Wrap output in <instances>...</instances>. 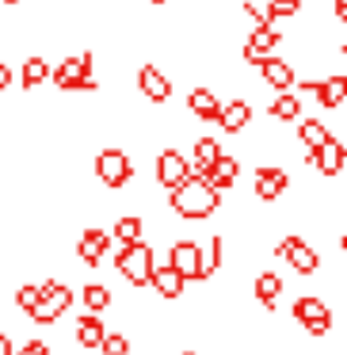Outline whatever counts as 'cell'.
I'll use <instances>...</instances> for the list:
<instances>
[{"mask_svg": "<svg viewBox=\"0 0 347 355\" xmlns=\"http://www.w3.org/2000/svg\"><path fill=\"white\" fill-rule=\"evenodd\" d=\"M168 207H172V214L184 218V222H206V218H214L217 207H222V191H210L206 184L191 180V184L176 187V191L168 195Z\"/></svg>", "mask_w": 347, "mask_h": 355, "instance_id": "obj_1", "label": "cell"}, {"mask_svg": "<svg viewBox=\"0 0 347 355\" xmlns=\"http://www.w3.org/2000/svg\"><path fill=\"white\" fill-rule=\"evenodd\" d=\"M153 268H157V256H153V245H149V241H141V245H123L115 252V271L130 286H149L153 283Z\"/></svg>", "mask_w": 347, "mask_h": 355, "instance_id": "obj_2", "label": "cell"}, {"mask_svg": "<svg viewBox=\"0 0 347 355\" xmlns=\"http://www.w3.org/2000/svg\"><path fill=\"white\" fill-rule=\"evenodd\" d=\"M73 286L62 283V279H42V302L35 306L31 321L35 324H57L62 321V313H69L73 309Z\"/></svg>", "mask_w": 347, "mask_h": 355, "instance_id": "obj_3", "label": "cell"}, {"mask_svg": "<svg viewBox=\"0 0 347 355\" xmlns=\"http://www.w3.org/2000/svg\"><path fill=\"white\" fill-rule=\"evenodd\" d=\"M96 180H100L107 191H123V187L134 180V161H130V153H126V149H118V146L96 153Z\"/></svg>", "mask_w": 347, "mask_h": 355, "instance_id": "obj_4", "label": "cell"}, {"mask_svg": "<svg viewBox=\"0 0 347 355\" xmlns=\"http://www.w3.org/2000/svg\"><path fill=\"white\" fill-rule=\"evenodd\" d=\"M54 85L62 92H96V80H92V54L80 50V54H69L62 65L54 69Z\"/></svg>", "mask_w": 347, "mask_h": 355, "instance_id": "obj_5", "label": "cell"}, {"mask_svg": "<svg viewBox=\"0 0 347 355\" xmlns=\"http://www.w3.org/2000/svg\"><path fill=\"white\" fill-rule=\"evenodd\" d=\"M294 321H298L313 340H321V336H328V332H332V324H336V313L328 309V302H324V298H317V294H305V298L294 302Z\"/></svg>", "mask_w": 347, "mask_h": 355, "instance_id": "obj_6", "label": "cell"}, {"mask_svg": "<svg viewBox=\"0 0 347 355\" xmlns=\"http://www.w3.org/2000/svg\"><path fill=\"white\" fill-rule=\"evenodd\" d=\"M153 172H157V184L164 187V191H176V187H184V184H191V161H187L179 149H161L157 153V164H153Z\"/></svg>", "mask_w": 347, "mask_h": 355, "instance_id": "obj_7", "label": "cell"}, {"mask_svg": "<svg viewBox=\"0 0 347 355\" xmlns=\"http://www.w3.org/2000/svg\"><path fill=\"white\" fill-rule=\"evenodd\" d=\"M168 263L184 275V283H202V245L199 241H172Z\"/></svg>", "mask_w": 347, "mask_h": 355, "instance_id": "obj_8", "label": "cell"}, {"mask_svg": "<svg viewBox=\"0 0 347 355\" xmlns=\"http://www.w3.org/2000/svg\"><path fill=\"white\" fill-rule=\"evenodd\" d=\"M107 252H111V233L100 230V225H88L77 237V260L84 263V268H100V263L107 260Z\"/></svg>", "mask_w": 347, "mask_h": 355, "instance_id": "obj_9", "label": "cell"}, {"mask_svg": "<svg viewBox=\"0 0 347 355\" xmlns=\"http://www.w3.org/2000/svg\"><path fill=\"white\" fill-rule=\"evenodd\" d=\"M256 199L260 202H275L286 195V187H290V176H286V168H278V164H263V168H256Z\"/></svg>", "mask_w": 347, "mask_h": 355, "instance_id": "obj_10", "label": "cell"}, {"mask_svg": "<svg viewBox=\"0 0 347 355\" xmlns=\"http://www.w3.org/2000/svg\"><path fill=\"white\" fill-rule=\"evenodd\" d=\"M278 42H283V35H278L271 24L256 27V31L248 35V42H244V62L263 65L267 58H275V46H278Z\"/></svg>", "mask_w": 347, "mask_h": 355, "instance_id": "obj_11", "label": "cell"}, {"mask_svg": "<svg viewBox=\"0 0 347 355\" xmlns=\"http://www.w3.org/2000/svg\"><path fill=\"white\" fill-rule=\"evenodd\" d=\"M73 340H77L84 352H100L103 340H107V324H103L100 313H80L73 321Z\"/></svg>", "mask_w": 347, "mask_h": 355, "instance_id": "obj_12", "label": "cell"}, {"mask_svg": "<svg viewBox=\"0 0 347 355\" xmlns=\"http://www.w3.org/2000/svg\"><path fill=\"white\" fill-rule=\"evenodd\" d=\"M313 168L321 172V176H339V172L347 168V146L339 138H328L313 153Z\"/></svg>", "mask_w": 347, "mask_h": 355, "instance_id": "obj_13", "label": "cell"}, {"mask_svg": "<svg viewBox=\"0 0 347 355\" xmlns=\"http://www.w3.org/2000/svg\"><path fill=\"white\" fill-rule=\"evenodd\" d=\"M153 294L157 298H164V302H176V298H184V275H179L176 268H172V263H157L153 268Z\"/></svg>", "mask_w": 347, "mask_h": 355, "instance_id": "obj_14", "label": "cell"}, {"mask_svg": "<svg viewBox=\"0 0 347 355\" xmlns=\"http://www.w3.org/2000/svg\"><path fill=\"white\" fill-rule=\"evenodd\" d=\"M138 88H141V96L153 100V103H168V96H172V80L164 77L157 65H141L138 69Z\"/></svg>", "mask_w": 347, "mask_h": 355, "instance_id": "obj_15", "label": "cell"}, {"mask_svg": "<svg viewBox=\"0 0 347 355\" xmlns=\"http://www.w3.org/2000/svg\"><path fill=\"white\" fill-rule=\"evenodd\" d=\"M187 111L202 123H217L222 119V100L214 96V88H191L187 92Z\"/></svg>", "mask_w": 347, "mask_h": 355, "instance_id": "obj_16", "label": "cell"}, {"mask_svg": "<svg viewBox=\"0 0 347 355\" xmlns=\"http://www.w3.org/2000/svg\"><path fill=\"white\" fill-rule=\"evenodd\" d=\"M252 294H256V302H260L267 313H275L278 298H283V275H278V271H260L256 283H252Z\"/></svg>", "mask_w": 347, "mask_h": 355, "instance_id": "obj_17", "label": "cell"}, {"mask_svg": "<svg viewBox=\"0 0 347 355\" xmlns=\"http://www.w3.org/2000/svg\"><path fill=\"white\" fill-rule=\"evenodd\" d=\"M248 123H252V103H248V100L222 103V119H217V126H222L225 134H240Z\"/></svg>", "mask_w": 347, "mask_h": 355, "instance_id": "obj_18", "label": "cell"}, {"mask_svg": "<svg viewBox=\"0 0 347 355\" xmlns=\"http://www.w3.org/2000/svg\"><path fill=\"white\" fill-rule=\"evenodd\" d=\"M260 77H263V85H271L275 92H286V88L294 85V69H290V62H283V58H267V62L260 65Z\"/></svg>", "mask_w": 347, "mask_h": 355, "instance_id": "obj_19", "label": "cell"}, {"mask_svg": "<svg viewBox=\"0 0 347 355\" xmlns=\"http://www.w3.org/2000/svg\"><path fill=\"white\" fill-rule=\"evenodd\" d=\"M317 100H321V107H339V103L347 100V77H339V73H332V77L317 80Z\"/></svg>", "mask_w": 347, "mask_h": 355, "instance_id": "obj_20", "label": "cell"}, {"mask_svg": "<svg viewBox=\"0 0 347 355\" xmlns=\"http://www.w3.org/2000/svg\"><path fill=\"white\" fill-rule=\"evenodd\" d=\"M80 302H84L88 313H100L103 317L111 309V302H115V294H111L107 283H84V286H80Z\"/></svg>", "mask_w": 347, "mask_h": 355, "instance_id": "obj_21", "label": "cell"}, {"mask_svg": "<svg viewBox=\"0 0 347 355\" xmlns=\"http://www.w3.org/2000/svg\"><path fill=\"white\" fill-rule=\"evenodd\" d=\"M328 138H332V134H328V126H324L321 119H301V123H298V141L305 146V153H317Z\"/></svg>", "mask_w": 347, "mask_h": 355, "instance_id": "obj_22", "label": "cell"}, {"mask_svg": "<svg viewBox=\"0 0 347 355\" xmlns=\"http://www.w3.org/2000/svg\"><path fill=\"white\" fill-rule=\"evenodd\" d=\"M54 77V69H50V62L42 54H31L24 62V69H19V80H24V88H39L42 80H50Z\"/></svg>", "mask_w": 347, "mask_h": 355, "instance_id": "obj_23", "label": "cell"}, {"mask_svg": "<svg viewBox=\"0 0 347 355\" xmlns=\"http://www.w3.org/2000/svg\"><path fill=\"white\" fill-rule=\"evenodd\" d=\"M222 157H225L222 141L210 138V134H206V138L195 141V161H191V168H214V164L222 161Z\"/></svg>", "mask_w": 347, "mask_h": 355, "instance_id": "obj_24", "label": "cell"}, {"mask_svg": "<svg viewBox=\"0 0 347 355\" xmlns=\"http://www.w3.org/2000/svg\"><path fill=\"white\" fill-rule=\"evenodd\" d=\"M115 237H118V245H141L145 241V222L138 214L115 218Z\"/></svg>", "mask_w": 347, "mask_h": 355, "instance_id": "obj_25", "label": "cell"}, {"mask_svg": "<svg viewBox=\"0 0 347 355\" xmlns=\"http://www.w3.org/2000/svg\"><path fill=\"white\" fill-rule=\"evenodd\" d=\"M290 268L298 271V275H317V271H321V252H317L309 241H301L290 252Z\"/></svg>", "mask_w": 347, "mask_h": 355, "instance_id": "obj_26", "label": "cell"}, {"mask_svg": "<svg viewBox=\"0 0 347 355\" xmlns=\"http://www.w3.org/2000/svg\"><path fill=\"white\" fill-rule=\"evenodd\" d=\"M267 115L275 119V123H294V119L301 115V100H298L294 92H278L275 100H271Z\"/></svg>", "mask_w": 347, "mask_h": 355, "instance_id": "obj_27", "label": "cell"}, {"mask_svg": "<svg viewBox=\"0 0 347 355\" xmlns=\"http://www.w3.org/2000/svg\"><path fill=\"white\" fill-rule=\"evenodd\" d=\"M12 302H16V306L24 309L27 317H31V313H35V306L42 302V283H24V286L16 291V298H12Z\"/></svg>", "mask_w": 347, "mask_h": 355, "instance_id": "obj_28", "label": "cell"}, {"mask_svg": "<svg viewBox=\"0 0 347 355\" xmlns=\"http://www.w3.org/2000/svg\"><path fill=\"white\" fill-rule=\"evenodd\" d=\"M301 12V0H267V8H263V19L275 24V19H286V16H298Z\"/></svg>", "mask_w": 347, "mask_h": 355, "instance_id": "obj_29", "label": "cell"}, {"mask_svg": "<svg viewBox=\"0 0 347 355\" xmlns=\"http://www.w3.org/2000/svg\"><path fill=\"white\" fill-rule=\"evenodd\" d=\"M100 352L103 355H138V347H134V340L126 336V332H107Z\"/></svg>", "mask_w": 347, "mask_h": 355, "instance_id": "obj_30", "label": "cell"}, {"mask_svg": "<svg viewBox=\"0 0 347 355\" xmlns=\"http://www.w3.org/2000/svg\"><path fill=\"white\" fill-rule=\"evenodd\" d=\"M16 355H54V347H50L46 340H24V344L16 347Z\"/></svg>", "mask_w": 347, "mask_h": 355, "instance_id": "obj_31", "label": "cell"}, {"mask_svg": "<svg viewBox=\"0 0 347 355\" xmlns=\"http://www.w3.org/2000/svg\"><path fill=\"white\" fill-rule=\"evenodd\" d=\"M301 241H305V237H298V233H290V237H283V241H278L275 248H271V252H275L278 260H290V252H294V248L301 245Z\"/></svg>", "mask_w": 347, "mask_h": 355, "instance_id": "obj_32", "label": "cell"}, {"mask_svg": "<svg viewBox=\"0 0 347 355\" xmlns=\"http://www.w3.org/2000/svg\"><path fill=\"white\" fill-rule=\"evenodd\" d=\"M8 88H12V65L0 62V92H8Z\"/></svg>", "mask_w": 347, "mask_h": 355, "instance_id": "obj_33", "label": "cell"}, {"mask_svg": "<svg viewBox=\"0 0 347 355\" xmlns=\"http://www.w3.org/2000/svg\"><path fill=\"white\" fill-rule=\"evenodd\" d=\"M0 355H16V347H12V336H8V332H0Z\"/></svg>", "mask_w": 347, "mask_h": 355, "instance_id": "obj_34", "label": "cell"}, {"mask_svg": "<svg viewBox=\"0 0 347 355\" xmlns=\"http://www.w3.org/2000/svg\"><path fill=\"white\" fill-rule=\"evenodd\" d=\"M336 58H339V62H344V69H339V77H347V46H344V50H339V54H336Z\"/></svg>", "mask_w": 347, "mask_h": 355, "instance_id": "obj_35", "label": "cell"}, {"mask_svg": "<svg viewBox=\"0 0 347 355\" xmlns=\"http://www.w3.org/2000/svg\"><path fill=\"white\" fill-rule=\"evenodd\" d=\"M339 252H344V256H347V230H344V233H339Z\"/></svg>", "mask_w": 347, "mask_h": 355, "instance_id": "obj_36", "label": "cell"}, {"mask_svg": "<svg viewBox=\"0 0 347 355\" xmlns=\"http://www.w3.org/2000/svg\"><path fill=\"white\" fill-rule=\"evenodd\" d=\"M179 355H199V352H179Z\"/></svg>", "mask_w": 347, "mask_h": 355, "instance_id": "obj_37", "label": "cell"}, {"mask_svg": "<svg viewBox=\"0 0 347 355\" xmlns=\"http://www.w3.org/2000/svg\"><path fill=\"white\" fill-rule=\"evenodd\" d=\"M149 4H164V0H149Z\"/></svg>", "mask_w": 347, "mask_h": 355, "instance_id": "obj_38", "label": "cell"}, {"mask_svg": "<svg viewBox=\"0 0 347 355\" xmlns=\"http://www.w3.org/2000/svg\"><path fill=\"white\" fill-rule=\"evenodd\" d=\"M4 4H19V0H4Z\"/></svg>", "mask_w": 347, "mask_h": 355, "instance_id": "obj_39", "label": "cell"}, {"mask_svg": "<svg viewBox=\"0 0 347 355\" xmlns=\"http://www.w3.org/2000/svg\"><path fill=\"white\" fill-rule=\"evenodd\" d=\"M344 4H347V0H344Z\"/></svg>", "mask_w": 347, "mask_h": 355, "instance_id": "obj_40", "label": "cell"}]
</instances>
